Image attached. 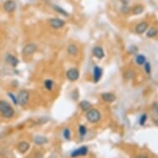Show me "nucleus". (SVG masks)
<instances>
[{
  "label": "nucleus",
  "instance_id": "f257e3e1",
  "mask_svg": "<svg viewBox=\"0 0 158 158\" xmlns=\"http://www.w3.org/2000/svg\"><path fill=\"white\" fill-rule=\"evenodd\" d=\"M0 114L5 119H12L15 114V110L9 102L0 100Z\"/></svg>",
  "mask_w": 158,
  "mask_h": 158
},
{
  "label": "nucleus",
  "instance_id": "f03ea898",
  "mask_svg": "<svg viewBox=\"0 0 158 158\" xmlns=\"http://www.w3.org/2000/svg\"><path fill=\"white\" fill-rule=\"evenodd\" d=\"M85 116H86L87 121L90 123H96L99 122V120L101 119L100 112L96 109H94V108H91L89 111H87Z\"/></svg>",
  "mask_w": 158,
  "mask_h": 158
},
{
  "label": "nucleus",
  "instance_id": "7ed1b4c3",
  "mask_svg": "<svg viewBox=\"0 0 158 158\" xmlns=\"http://www.w3.org/2000/svg\"><path fill=\"white\" fill-rule=\"evenodd\" d=\"M30 94L26 89L21 90L18 95V103L21 106H25L29 101Z\"/></svg>",
  "mask_w": 158,
  "mask_h": 158
},
{
  "label": "nucleus",
  "instance_id": "20e7f679",
  "mask_svg": "<svg viewBox=\"0 0 158 158\" xmlns=\"http://www.w3.org/2000/svg\"><path fill=\"white\" fill-rule=\"evenodd\" d=\"M36 50H37V46L35 43H28V44L25 45L22 48V56H31L36 51Z\"/></svg>",
  "mask_w": 158,
  "mask_h": 158
},
{
  "label": "nucleus",
  "instance_id": "39448f33",
  "mask_svg": "<svg viewBox=\"0 0 158 158\" xmlns=\"http://www.w3.org/2000/svg\"><path fill=\"white\" fill-rule=\"evenodd\" d=\"M48 23L50 26L52 27L53 29H61L66 25V22L62 20L61 18H50L48 20Z\"/></svg>",
  "mask_w": 158,
  "mask_h": 158
},
{
  "label": "nucleus",
  "instance_id": "423d86ee",
  "mask_svg": "<svg viewBox=\"0 0 158 158\" xmlns=\"http://www.w3.org/2000/svg\"><path fill=\"white\" fill-rule=\"evenodd\" d=\"M66 77L70 81L75 82L79 78V71L76 68H70L66 71Z\"/></svg>",
  "mask_w": 158,
  "mask_h": 158
},
{
  "label": "nucleus",
  "instance_id": "0eeeda50",
  "mask_svg": "<svg viewBox=\"0 0 158 158\" xmlns=\"http://www.w3.org/2000/svg\"><path fill=\"white\" fill-rule=\"evenodd\" d=\"M89 152V148L88 147L86 146H82L80 147L79 148L74 150L71 153H70V157L73 158L79 157H84V156H86Z\"/></svg>",
  "mask_w": 158,
  "mask_h": 158
},
{
  "label": "nucleus",
  "instance_id": "6e6552de",
  "mask_svg": "<svg viewBox=\"0 0 158 158\" xmlns=\"http://www.w3.org/2000/svg\"><path fill=\"white\" fill-rule=\"evenodd\" d=\"M17 9V4L13 0H8L4 4V9L6 13H12Z\"/></svg>",
  "mask_w": 158,
  "mask_h": 158
},
{
  "label": "nucleus",
  "instance_id": "1a4fd4ad",
  "mask_svg": "<svg viewBox=\"0 0 158 158\" xmlns=\"http://www.w3.org/2000/svg\"><path fill=\"white\" fill-rule=\"evenodd\" d=\"M103 70L99 66H95L93 69V80L94 83H98L102 78Z\"/></svg>",
  "mask_w": 158,
  "mask_h": 158
},
{
  "label": "nucleus",
  "instance_id": "9d476101",
  "mask_svg": "<svg viewBox=\"0 0 158 158\" xmlns=\"http://www.w3.org/2000/svg\"><path fill=\"white\" fill-rule=\"evenodd\" d=\"M148 26H149V24L147 22H145V21L141 22L138 24H137L136 26H135V31H136L137 34L142 35L147 30Z\"/></svg>",
  "mask_w": 158,
  "mask_h": 158
},
{
  "label": "nucleus",
  "instance_id": "9b49d317",
  "mask_svg": "<svg viewBox=\"0 0 158 158\" xmlns=\"http://www.w3.org/2000/svg\"><path fill=\"white\" fill-rule=\"evenodd\" d=\"M92 53L93 56L95 57V58H97V59H99V60L103 59L104 57V56H105L104 49L102 48L101 46H94L92 50Z\"/></svg>",
  "mask_w": 158,
  "mask_h": 158
},
{
  "label": "nucleus",
  "instance_id": "f8f14e48",
  "mask_svg": "<svg viewBox=\"0 0 158 158\" xmlns=\"http://www.w3.org/2000/svg\"><path fill=\"white\" fill-rule=\"evenodd\" d=\"M101 98L104 101L107 102V103H113L117 99V97H116V95L110 92L103 93L101 94Z\"/></svg>",
  "mask_w": 158,
  "mask_h": 158
},
{
  "label": "nucleus",
  "instance_id": "ddd939ff",
  "mask_svg": "<svg viewBox=\"0 0 158 158\" xmlns=\"http://www.w3.org/2000/svg\"><path fill=\"white\" fill-rule=\"evenodd\" d=\"M30 148V144L28 142H26L25 141L20 142L18 145V151L20 153L24 154L26 153V152Z\"/></svg>",
  "mask_w": 158,
  "mask_h": 158
},
{
  "label": "nucleus",
  "instance_id": "4468645a",
  "mask_svg": "<svg viewBox=\"0 0 158 158\" xmlns=\"http://www.w3.org/2000/svg\"><path fill=\"white\" fill-rule=\"evenodd\" d=\"M67 53L71 56H76L79 54V49L75 44H70L67 46Z\"/></svg>",
  "mask_w": 158,
  "mask_h": 158
},
{
  "label": "nucleus",
  "instance_id": "2eb2a0df",
  "mask_svg": "<svg viewBox=\"0 0 158 158\" xmlns=\"http://www.w3.org/2000/svg\"><path fill=\"white\" fill-rule=\"evenodd\" d=\"M6 61L8 62L9 65L13 66V67H16L18 65V63H19L18 58L13 56V55H8L6 56Z\"/></svg>",
  "mask_w": 158,
  "mask_h": 158
},
{
  "label": "nucleus",
  "instance_id": "dca6fc26",
  "mask_svg": "<svg viewBox=\"0 0 158 158\" xmlns=\"http://www.w3.org/2000/svg\"><path fill=\"white\" fill-rule=\"evenodd\" d=\"M79 108H80V109L82 110L83 112H85V113L92 108L91 103L89 102L88 100H83V101H81L79 104Z\"/></svg>",
  "mask_w": 158,
  "mask_h": 158
},
{
  "label": "nucleus",
  "instance_id": "f3484780",
  "mask_svg": "<svg viewBox=\"0 0 158 158\" xmlns=\"http://www.w3.org/2000/svg\"><path fill=\"white\" fill-rule=\"evenodd\" d=\"M33 141H34L35 144H36V145H44V144L48 142V140H47V138L46 137L39 136V135L36 136Z\"/></svg>",
  "mask_w": 158,
  "mask_h": 158
},
{
  "label": "nucleus",
  "instance_id": "a211bd4d",
  "mask_svg": "<svg viewBox=\"0 0 158 158\" xmlns=\"http://www.w3.org/2000/svg\"><path fill=\"white\" fill-rule=\"evenodd\" d=\"M52 9L56 12V13H60V14H61L63 16H65V17H69L70 15H69V13L67 11H66L65 9L61 8V6H58V5H52Z\"/></svg>",
  "mask_w": 158,
  "mask_h": 158
},
{
  "label": "nucleus",
  "instance_id": "6ab92c4d",
  "mask_svg": "<svg viewBox=\"0 0 158 158\" xmlns=\"http://www.w3.org/2000/svg\"><path fill=\"white\" fill-rule=\"evenodd\" d=\"M158 35V29L157 27H151L148 31H147L146 36L148 37V38H154Z\"/></svg>",
  "mask_w": 158,
  "mask_h": 158
},
{
  "label": "nucleus",
  "instance_id": "aec40b11",
  "mask_svg": "<svg viewBox=\"0 0 158 158\" xmlns=\"http://www.w3.org/2000/svg\"><path fill=\"white\" fill-rule=\"evenodd\" d=\"M54 81L51 79H46L44 81V87L46 90L48 91H51L53 89H54Z\"/></svg>",
  "mask_w": 158,
  "mask_h": 158
},
{
  "label": "nucleus",
  "instance_id": "412c9836",
  "mask_svg": "<svg viewBox=\"0 0 158 158\" xmlns=\"http://www.w3.org/2000/svg\"><path fill=\"white\" fill-rule=\"evenodd\" d=\"M143 11H144V7L141 4L135 5L132 9V13L134 15H139L141 13H143Z\"/></svg>",
  "mask_w": 158,
  "mask_h": 158
},
{
  "label": "nucleus",
  "instance_id": "4be33fe9",
  "mask_svg": "<svg viewBox=\"0 0 158 158\" xmlns=\"http://www.w3.org/2000/svg\"><path fill=\"white\" fill-rule=\"evenodd\" d=\"M136 63L138 65V66H143L145 64V62L147 61V58H146L145 56L142 55V54H139L136 56Z\"/></svg>",
  "mask_w": 158,
  "mask_h": 158
},
{
  "label": "nucleus",
  "instance_id": "5701e85b",
  "mask_svg": "<svg viewBox=\"0 0 158 158\" xmlns=\"http://www.w3.org/2000/svg\"><path fill=\"white\" fill-rule=\"evenodd\" d=\"M62 136L66 140H70L71 138V132L68 127H66L62 131Z\"/></svg>",
  "mask_w": 158,
  "mask_h": 158
},
{
  "label": "nucleus",
  "instance_id": "b1692460",
  "mask_svg": "<svg viewBox=\"0 0 158 158\" xmlns=\"http://www.w3.org/2000/svg\"><path fill=\"white\" fill-rule=\"evenodd\" d=\"M87 127H85L84 125H79V134L80 137H84L86 134H87Z\"/></svg>",
  "mask_w": 158,
  "mask_h": 158
},
{
  "label": "nucleus",
  "instance_id": "393cba45",
  "mask_svg": "<svg viewBox=\"0 0 158 158\" xmlns=\"http://www.w3.org/2000/svg\"><path fill=\"white\" fill-rule=\"evenodd\" d=\"M143 68H144V71L146 72V74H147V75L151 74V72H152V66H151L150 62L146 61L145 64L143 65Z\"/></svg>",
  "mask_w": 158,
  "mask_h": 158
},
{
  "label": "nucleus",
  "instance_id": "a878e982",
  "mask_svg": "<svg viewBox=\"0 0 158 158\" xmlns=\"http://www.w3.org/2000/svg\"><path fill=\"white\" fill-rule=\"evenodd\" d=\"M147 114H143L141 115V117L139 118V121H138V123L140 124L141 126H143L144 124L147 122Z\"/></svg>",
  "mask_w": 158,
  "mask_h": 158
},
{
  "label": "nucleus",
  "instance_id": "bb28decb",
  "mask_svg": "<svg viewBox=\"0 0 158 158\" xmlns=\"http://www.w3.org/2000/svg\"><path fill=\"white\" fill-rule=\"evenodd\" d=\"M9 97L12 99V101L13 102V104H15V105H17V104H18V98H16V97L14 96V94H11V93H9Z\"/></svg>",
  "mask_w": 158,
  "mask_h": 158
},
{
  "label": "nucleus",
  "instance_id": "cd10ccee",
  "mask_svg": "<svg viewBox=\"0 0 158 158\" xmlns=\"http://www.w3.org/2000/svg\"><path fill=\"white\" fill-rule=\"evenodd\" d=\"M122 12L123 13H127L129 11H130V9L128 8V6L127 5H123V7H122Z\"/></svg>",
  "mask_w": 158,
  "mask_h": 158
},
{
  "label": "nucleus",
  "instance_id": "c85d7f7f",
  "mask_svg": "<svg viewBox=\"0 0 158 158\" xmlns=\"http://www.w3.org/2000/svg\"><path fill=\"white\" fill-rule=\"evenodd\" d=\"M129 1H130V0H120V2L123 4V5H127L128 4V3H129Z\"/></svg>",
  "mask_w": 158,
  "mask_h": 158
},
{
  "label": "nucleus",
  "instance_id": "c756f323",
  "mask_svg": "<svg viewBox=\"0 0 158 158\" xmlns=\"http://www.w3.org/2000/svg\"><path fill=\"white\" fill-rule=\"evenodd\" d=\"M136 158H148L147 157H146V156H142V155H140V156H137Z\"/></svg>",
  "mask_w": 158,
  "mask_h": 158
},
{
  "label": "nucleus",
  "instance_id": "7c9ffc66",
  "mask_svg": "<svg viewBox=\"0 0 158 158\" xmlns=\"http://www.w3.org/2000/svg\"><path fill=\"white\" fill-rule=\"evenodd\" d=\"M154 123L156 124V126H157V127H158V119H155V121H154Z\"/></svg>",
  "mask_w": 158,
  "mask_h": 158
},
{
  "label": "nucleus",
  "instance_id": "2f4dec72",
  "mask_svg": "<svg viewBox=\"0 0 158 158\" xmlns=\"http://www.w3.org/2000/svg\"><path fill=\"white\" fill-rule=\"evenodd\" d=\"M157 114H158V109H157Z\"/></svg>",
  "mask_w": 158,
  "mask_h": 158
}]
</instances>
